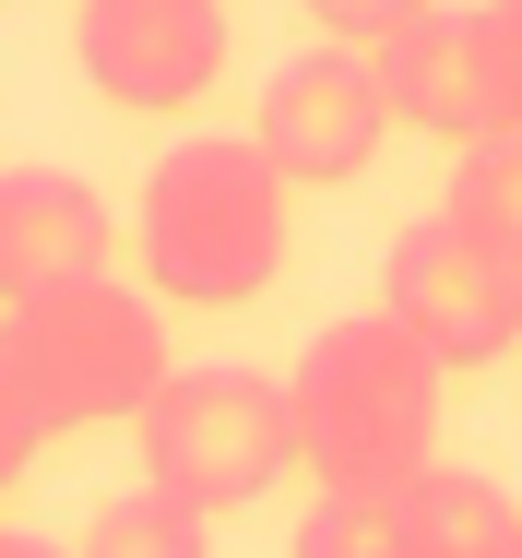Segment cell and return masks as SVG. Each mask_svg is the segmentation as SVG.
<instances>
[{"label":"cell","instance_id":"6da1fadb","mask_svg":"<svg viewBox=\"0 0 522 558\" xmlns=\"http://www.w3.org/2000/svg\"><path fill=\"white\" fill-rule=\"evenodd\" d=\"M439 356H427L380 298L320 322L298 344V380H286V416H298V463L344 499H404L427 463H439Z\"/></svg>","mask_w":522,"mask_h":558},{"label":"cell","instance_id":"7a4b0ae2","mask_svg":"<svg viewBox=\"0 0 522 558\" xmlns=\"http://www.w3.org/2000/svg\"><path fill=\"white\" fill-rule=\"evenodd\" d=\"M286 226H298L286 167H274L250 131H238V143L203 131V143H179V155H155L131 250H143V286H155V298H179V310H250V298L286 274Z\"/></svg>","mask_w":522,"mask_h":558},{"label":"cell","instance_id":"3957f363","mask_svg":"<svg viewBox=\"0 0 522 558\" xmlns=\"http://www.w3.org/2000/svg\"><path fill=\"white\" fill-rule=\"evenodd\" d=\"M0 356H12V380H24V404H36L48 440L131 428L167 392V368H179L155 298L119 286V274H84V286H48V298L0 310Z\"/></svg>","mask_w":522,"mask_h":558},{"label":"cell","instance_id":"277c9868","mask_svg":"<svg viewBox=\"0 0 522 558\" xmlns=\"http://www.w3.org/2000/svg\"><path fill=\"white\" fill-rule=\"evenodd\" d=\"M131 428H143V487L179 499V511H203V523L274 499V475L298 463L286 380H262V368H167V392Z\"/></svg>","mask_w":522,"mask_h":558},{"label":"cell","instance_id":"5b68a950","mask_svg":"<svg viewBox=\"0 0 522 558\" xmlns=\"http://www.w3.org/2000/svg\"><path fill=\"white\" fill-rule=\"evenodd\" d=\"M380 310H392L439 368H487V356L522 344V262L487 250L475 226L427 215V226H404L392 262H380Z\"/></svg>","mask_w":522,"mask_h":558},{"label":"cell","instance_id":"8992f818","mask_svg":"<svg viewBox=\"0 0 522 558\" xmlns=\"http://www.w3.org/2000/svg\"><path fill=\"white\" fill-rule=\"evenodd\" d=\"M368 72H380L392 119H404V131H439L451 155H463V143H487V131H522L511 60H499V24H487V12H463V0H427L416 24H392V36L368 48Z\"/></svg>","mask_w":522,"mask_h":558},{"label":"cell","instance_id":"52a82bcc","mask_svg":"<svg viewBox=\"0 0 522 558\" xmlns=\"http://www.w3.org/2000/svg\"><path fill=\"white\" fill-rule=\"evenodd\" d=\"M250 143L286 167V191H344V179H368L380 143H392V96H380L368 48H309V60H286V72L262 84Z\"/></svg>","mask_w":522,"mask_h":558},{"label":"cell","instance_id":"ba28073f","mask_svg":"<svg viewBox=\"0 0 522 558\" xmlns=\"http://www.w3.org/2000/svg\"><path fill=\"white\" fill-rule=\"evenodd\" d=\"M72 60L107 108H203L226 72V0H72Z\"/></svg>","mask_w":522,"mask_h":558},{"label":"cell","instance_id":"9c48e42d","mask_svg":"<svg viewBox=\"0 0 522 558\" xmlns=\"http://www.w3.org/2000/svg\"><path fill=\"white\" fill-rule=\"evenodd\" d=\"M119 262V226H107L96 179L72 167H0V310L48 298V286H84Z\"/></svg>","mask_w":522,"mask_h":558},{"label":"cell","instance_id":"30bf717a","mask_svg":"<svg viewBox=\"0 0 522 558\" xmlns=\"http://www.w3.org/2000/svg\"><path fill=\"white\" fill-rule=\"evenodd\" d=\"M404 535H416V558H522V511H511L499 475L427 463L416 487H404Z\"/></svg>","mask_w":522,"mask_h":558},{"label":"cell","instance_id":"8fae6325","mask_svg":"<svg viewBox=\"0 0 522 558\" xmlns=\"http://www.w3.org/2000/svg\"><path fill=\"white\" fill-rule=\"evenodd\" d=\"M439 215L475 226L487 250H511V262H522V131H487V143H463V155H451Z\"/></svg>","mask_w":522,"mask_h":558},{"label":"cell","instance_id":"7c38bea8","mask_svg":"<svg viewBox=\"0 0 522 558\" xmlns=\"http://www.w3.org/2000/svg\"><path fill=\"white\" fill-rule=\"evenodd\" d=\"M72 558H214V535H203V511L131 487V499H107L96 523H84V547H72Z\"/></svg>","mask_w":522,"mask_h":558},{"label":"cell","instance_id":"4fadbf2b","mask_svg":"<svg viewBox=\"0 0 522 558\" xmlns=\"http://www.w3.org/2000/svg\"><path fill=\"white\" fill-rule=\"evenodd\" d=\"M298 558H416L404 499H344V487H320L309 523H298Z\"/></svg>","mask_w":522,"mask_h":558},{"label":"cell","instance_id":"5bb4252c","mask_svg":"<svg viewBox=\"0 0 522 558\" xmlns=\"http://www.w3.org/2000/svg\"><path fill=\"white\" fill-rule=\"evenodd\" d=\"M298 12H309V24L332 36V48H380L392 24H416L427 0H298Z\"/></svg>","mask_w":522,"mask_h":558},{"label":"cell","instance_id":"9a60e30c","mask_svg":"<svg viewBox=\"0 0 522 558\" xmlns=\"http://www.w3.org/2000/svg\"><path fill=\"white\" fill-rule=\"evenodd\" d=\"M36 440H48V428H36V404H24V380H12V356H0V487L36 463Z\"/></svg>","mask_w":522,"mask_h":558},{"label":"cell","instance_id":"2e32d148","mask_svg":"<svg viewBox=\"0 0 522 558\" xmlns=\"http://www.w3.org/2000/svg\"><path fill=\"white\" fill-rule=\"evenodd\" d=\"M487 24H499V60H511V96H522V0H487Z\"/></svg>","mask_w":522,"mask_h":558},{"label":"cell","instance_id":"e0dca14e","mask_svg":"<svg viewBox=\"0 0 522 558\" xmlns=\"http://www.w3.org/2000/svg\"><path fill=\"white\" fill-rule=\"evenodd\" d=\"M0 558H72V547H48V535H24V523H0Z\"/></svg>","mask_w":522,"mask_h":558}]
</instances>
